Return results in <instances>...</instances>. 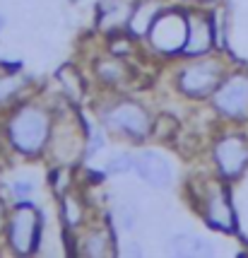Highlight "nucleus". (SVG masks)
<instances>
[{"label":"nucleus","instance_id":"nucleus-14","mask_svg":"<svg viewBox=\"0 0 248 258\" xmlns=\"http://www.w3.org/2000/svg\"><path fill=\"white\" fill-rule=\"evenodd\" d=\"M99 75H102L104 82H121L123 80V66L121 60H109V63H102L99 66Z\"/></svg>","mask_w":248,"mask_h":258},{"label":"nucleus","instance_id":"nucleus-15","mask_svg":"<svg viewBox=\"0 0 248 258\" xmlns=\"http://www.w3.org/2000/svg\"><path fill=\"white\" fill-rule=\"evenodd\" d=\"M20 87V78H15V75H0V101L10 99L12 94L17 92Z\"/></svg>","mask_w":248,"mask_h":258},{"label":"nucleus","instance_id":"nucleus-12","mask_svg":"<svg viewBox=\"0 0 248 258\" xmlns=\"http://www.w3.org/2000/svg\"><path fill=\"white\" fill-rule=\"evenodd\" d=\"M159 5L157 3H152V0H147V3H140L135 10L130 12V20H128V24H130V32L133 34H147L149 29H152V24H154V20L159 17Z\"/></svg>","mask_w":248,"mask_h":258},{"label":"nucleus","instance_id":"nucleus-7","mask_svg":"<svg viewBox=\"0 0 248 258\" xmlns=\"http://www.w3.org/2000/svg\"><path fill=\"white\" fill-rule=\"evenodd\" d=\"M214 104L229 116H243L248 111V80L234 78L224 82L214 94Z\"/></svg>","mask_w":248,"mask_h":258},{"label":"nucleus","instance_id":"nucleus-10","mask_svg":"<svg viewBox=\"0 0 248 258\" xmlns=\"http://www.w3.org/2000/svg\"><path fill=\"white\" fill-rule=\"evenodd\" d=\"M205 215L217 229H234V213H231V205H229V201H226V196L222 191H214L207 198Z\"/></svg>","mask_w":248,"mask_h":258},{"label":"nucleus","instance_id":"nucleus-11","mask_svg":"<svg viewBox=\"0 0 248 258\" xmlns=\"http://www.w3.org/2000/svg\"><path fill=\"white\" fill-rule=\"evenodd\" d=\"M210 44H212V27H210L207 20H203V17H198V22L193 20V22L188 24V41H186V48H183V51L195 56V53L207 51Z\"/></svg>","mask_w":248,"mask_h":258},{"label":"nucleus","instance_id":"nucleus-19","mask_svg":"<svg viewBox=\"0 0 248 258\" xmlns=\"http://www.w3.org/2000/svg\"><path fill=\"white\" fill-rule=\"evenodd\" d=\"M123 253H135V256H140V253H142V246H140V244H128V246H123Z\"/></svg>","mask_w":248,"mask_h":258},{"label":"nucleus","instance_id":"nucleus-2","mask_svg":"<svg viewBox=\"0 0 248 258\" xmlns=\"http://www.w3.org/2000/svg\"><path fill=\"white\" fill-rule=\"evenodd\" d=\"M152 41L157 46L159 51H179V48H186V41H188V24L186 20L176 15V12H167V15H161L159 12V17L154 20L152 24Z\"/></svg>","mask_w":248,"mask_h":258},{"label":"nucleus","instance_id":"nucleus-3","mask_svg":"<svg viewBox=\"0 0 248 258\" xmlns=\"http://www.w3.org/2000/svg\"><path fill=\"white\" fill-rule=\"evenodd\" d=\"M10 241L12 246L17 248L20 253H29L39 241V232H41V222H39V215L32 208H20L17 213L12 215L10 220Z\"/></svg>","mask_w":248,"mask_h":258},{"label":"nucleus","instance_id":"nucleus-8","mask_svg":"<svg viewBox=\"0 0 248 258\" xmlns=\"http://www.w3.org/2000/svg\"><path fill=\"white\" fill-rule=\"evenodd\" d=\"M214 159L224 176H236L248 162V147L241 138H224L214 147Z\"/></svg>","mask_w":248,"mask_h":258},{"label":"nucleus","instance_id":"nucleus-16","mask_svg":"<svg viewBox=\"0 0 248 258\" xmlns=\"http://www.w3.org/2000/svg\"><path fill=\"white\" fill-rule=\"evenodd\" d=\"M63 215H65L68 225H75L82 213L77 210V205H75V201H72V198H65V203H63Z\"/></svg>","mask_w":248,"mask_h":258},{"label":"nucleus","instance_id":"nucleus-4","mask_svg":"<svg viewBox=\"0 0 248 258\" xmlns=\"http://www.w3.org/2000/svg\"><path fill=\"white\" fill-rule=\"evenodd\" d=\"M104 118L121 133L135 135V138H145L149 133V116L137 104H116L111 111L104 113Z\"/></svg>","mask_w":248,"mask_h":258},{"label":"nucleus","instance_id":"nucleus-5","mask_svg":"<svg viewBox=\"0 0 248 258\" xmlns=\"http://www.w3.org/2000/svg\"><path fill=\"white\" fill-rule=\"evenodd\" d=\"M135 174L154 188H169L174 181V171L167 157H161L154 150H145L135 155Z\"/></svg>","mask_w":248,"mask_h":258},{"label":"nucleus","instance_id":"nucleus-6","mask_svg":"<svg viewBox=\"0 0 248 258\" xmlns=\"http://www.w3.org/2000/svg\"><path fill=\"white\" fill-rule=\"evenodd\" d=\"M181 90L191 97H203L210 90H214L219 85V68L214 66L212 60H203V63H195L188 66L179 78Z\"/></svg>","mask_w":248,"mask_h":258},{"label":"nucleus","instance_id":"nucleus-18","mask_svg":"<svg viewBox=\"0 0 248 258\" xmlns=\"http://www.w3.org/2000/svg\"><path fill=\"white\" fill-rule=\"evenodd\" d=\"M32 191H34L32 181H17V183H15V196H17V198H29Z\"/></svg>","mask_w":248,"mask_h":258},{"label":"nucleus","instance_id":"nucleus-20","mask_svg":"<svg viewBox=\"0 0 248 258\" xmlns=\"http://www.w3.org/2000/svg\"><path fill=\"white\" fill-rule=\"evenodd\" d=\"M3 27H5V17L0 15V29H3Z\"/></svg>","mask_w":248,"mask_h":258},{"label":"nucleus","instance_id":"nucleus-17","mask_svg":"<svg viewBox=\"0 0 248 258\" xmlns=\"http://www.w3.org/2000/svg\"><path fill=\"white\" fill-rule=\"evenodd\" d=\"M85 251H87L90 256H102V253H104V236L94 234V236L90 239V244L85 246Z\"/></svg>","mask_w":248,"mask_h":258},{"label":"nucleus","instance_id":"nucleus-1","mask_svg":"<svg viewBox=\"0 0 248 258\" xmlns=\"http://www.w3.org/2000/svg\"><path fill=\"white\" fill-rule=\"evenodd\" d=\"M8 135H10V143L20 152L34 155L46 143L48 116L39 106H24V109H20L12 116L10 125H8Z\"/></svg>","mask_w":248,"mask_h":258},{"label":"nucleus","instance_id":"nucleus-13","mask_svg":"<svg viewBox=\"0 0 248 258\" xmlns=\"http://www.w3.org/2000/svg\"><path fill=\"white\" fill-rule=\"evenodd\" d=\"M106 171L109 174H128V171H135V157L128 155V152H121V155H113L106 164Z\"/></svg>","mask_w":248,"mask_h":258},{"label":"nucleus","instance_id":"nucleus-21","mask_svg":"<svg viewBox=\"0 0 248 258\" xmlns=\"http://www.w3.org/2000/svg\"><path fill=\"white\" fill-rule=\"evenodd\" d=\"M0 217H3V208H0Z\"/></svg>","mask_w":248,"mask_h":258},{"label":"nucleus","instance_id":"nucleus-9","mask_svg":"<svg viewBox=\"0 0 248 258\" xmlns=\"http://www.w3.org/2000/svg\"><path fill=\"white\" fill-rule=\"evenodd\" d=\"M169 251L174 256H207L212 253V244L195 234H174L169 239Z\"/></svg>","mask_w":248,"mask_h":258}]
</instances>
